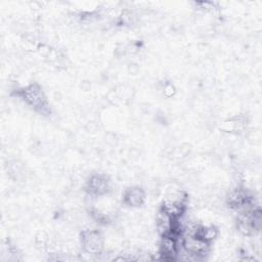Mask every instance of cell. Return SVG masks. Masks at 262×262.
I'll return each instance as SVG.
<instances>
[{
    "instance_id": "cell-1",
    "label": "cell",
    "mask_w": 262,
    "mask_h": 262,
    "mask_svg": "<svg viewBox=\"0 0 262 262\" xmlns=\"http://www.w3.org/2000/svg\"><path fill=\"white\" fill-rule=\"evenodd\" d=\"M17 95L30 106H32L34 110L38 111L42 114L49 113L48 102L46 99V95L44 94L42 88L36 84H30L19 90L17 92Z\"/></svg>"
},
{
    "instance_id": "cell-9",
    "label": "cell",
    "mask_w": 262,
    "mask_h": 262,
    "mask_svg": "<svg viewBox=\"0 0 262 262\" xmlns=\"http://www.w3.org/2000/svg\"><path fill=\"white\" fill-rule=\"evenodd\" d=\"M49 244V237L48 234L45 231H39L35 236V245L38 248H47Z\"/></svg>"
},
{
    "instance_id": "cell-11",
    "label": "cell",
    "mask_w": 262,
    "mask_h": 262,
    "mask_svg": "<svg viewBox=\"0 0 262 262\" xmlns=\"http://www.w3.org/2000/svg\"><path fill=\"white\" fill-rule=\"evenodd\" d=\"M138 70H139V68H138V66L136 63H131L129 66V72L131 74H133V75H135L138 72Z\"/></svg>"
},
{
    "instance_id": "cell-4",
    "label": "cell",
    "mask_w": 262,
    "mask_h": 262,
    "mask_svg": "<svg viewBox=\"0 0 262 262\" xmlns=\"http://www.w3.org/2000/svg\"><path fill=\"white\" fill-rule=\"evenodd\" d=\"M179 236L173 234H168L161 236L159 244V255L162 260L172 261L177 258V253L179 250Z\"/></svg>"
},
{
    "instance_id": "cell-10",
    "label": "cell",
    "mask_w": 262,
    "mask_h": 262,
    "mask_svg": "<svg viewBox=\"0 0 262 262\" xmlns=\"http://www.w3.org/2000/svg\"><path fill=\"white\" fill-rule=\"evenodd\" d=\"M176 93V88L173 84L171 83H167L166 85H164L163 87V95L165 97H172L174 96Z\"/></svg>"
},
{
    "instance_id": "cell-6",
    "label": "cell",
    "mask_w": 262,
    "mask_h": 262,
    "mask_svg": "<svg viewBox=\"0 0 262 262\" xmlns=\"http://www.w3.org/2000/svg\"><path fill=\"white\" fill-rule=\"evenodd\" d=\"M186 207H187L186 205L165 199L164 202L162 203L161 209L163 211H165L168 215H170L172 218L178 219L184 215V213L186 211Z\"/></svg>"
},
{
    "instance_id": "cell-3",
    "label": "cell",
    "mask_w": 262,
    "mask_h": 262,
    "mask_svg": "<svg viewBox=\"0 0 262 262\" xmlns=\"http://www.w3.org/2000/svg\"><path fill=\"white\" fill-rule=\"evenodd\" d=\"M112 189L111 180L104 174H93L87 180L85 190L90 196H102Z\"/></svg>"
},
{
    "instance_id": "cell-2",
    "label": "cell",
    "mask_w": 262,
    "mask_h": 262,
    "mask_svg": "<svg viewBox=\"0 0 262 262\" xmlns=\"http://www.w3.org/2000/svg\"><path fill=\"white\" fill-rule=\"evenodd\" d=\"M82 252L90 255L97 256L102 253L104 246V238L100 231L96 229H85L81 233Z\"/></svg>"
},
{
    "instance_id": "cell-7",
    "label": "cell",
    "mask_w": 262,
    "mask_h": 262,
    "mask_svg": "<svg viewBox=\"0 0 262 262\" xmlns=\"http://www.w3.org/2000/svg\"><path fill=\"white\" fill-rule=\"evenodd\" d=\"M218 234H219V230L214 225H208V226L199 225L195 235L211 244L213 241H215L217 238Z\"/></svg>"
},
{
    "instance_id": "cell-5",
    "label": "cell",
    "mask_w": 262,
    "mask_h": 262,
    "mask_svg": "<svg viewBox=\"0 0 262 262\" xmlns=\"http://www.w3.org/2000/svg\"><path fill=\"white\" fill-rule=\"evenodd\" d=\"M145 191L139 186H132L127 188L123 193V204L131 207L137 208L144 204Z\"/></svg>"
},
{
    "instance_id": "cell-8",
    "label": "cell",
    "mask_w": 262,
    "mask_h": 262,
    "mask_svg": "<svg viewBox=\"0 0 262 262\" xmlns=\"http://www.w3.org/2000/svg\"><path fill=\"white\" fill-rule=\"evenodd\" d=\"M24 165L18 160H12L7 163V172L11 178L18 179L24 175Z\"/></svg>"
}]
</instances>
